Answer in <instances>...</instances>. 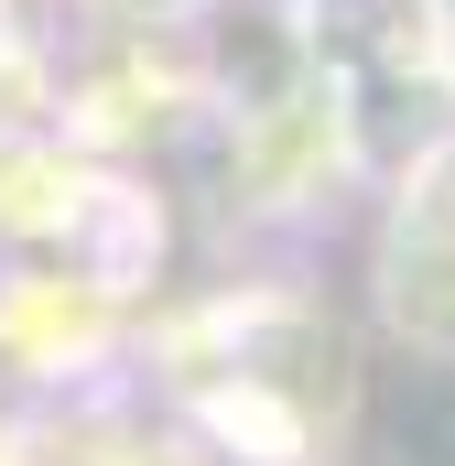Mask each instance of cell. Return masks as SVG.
Returning <instances> with one entry per match:
<instances>
[{
    "instance_id": "1",
    "label": "cell",
    "mask_w": 455,
    "mask_h": 466,
    "mask_svg": "<svg viewBox=\"0 0 455 466\" xmlns=\"http://www.w3.org/2000/svg\"><path fill=\"white\" fill-rule=\"evenodd\" d=\"M379 315L412 337V348L455 358V141H434L390 207L379 238Z\"/></svg>"
},
{
    "instance_id": "2",
    "label": "cell",
    "mask_w": 455,
    "mask_h": 466,
    "mask_svg": "<svg viewBox=\"0 0 455 466\" xmlns=\"http://www.w3.org/2000/svg\"><path fill=\"white\" fill-rule=\"evenodd\" d=\"M434 44V0H315V55H337L358 76H401Z\"/></svg>"
},
{
    "instance_id": "3",
    "label": "cell",
    "mask_w": 455,
    "mask_h": 466,
    "mask_svg": "<svg viewBox=\"0 0 455 466\" xmlns=\"http://www.w3.org/2000/svg\"><path fill=\"white\" fill-rule=\"evenodd\" d=\"M434 33H445V55H455V0H434Z\"/></svg>"
}]
</instances>
